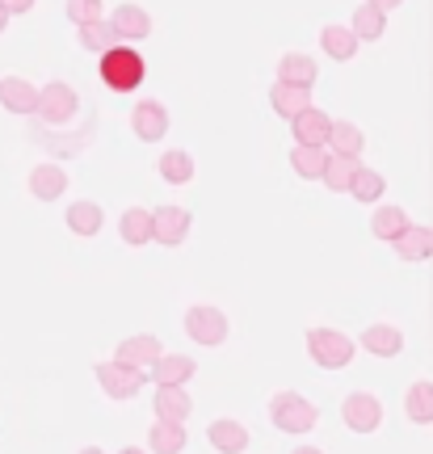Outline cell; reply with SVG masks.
Returning <instances> with one entry per match:
<instances>
[{"label":"cell","instance_id":"9","mask_svg":"<svg viewBox=\"0 0 433 454\" xmlns=\"http://www.w3.org/2000/svg\"><path fill=\"white\" fill-rule=\"evenodd\" d=\"M130 130H135L144 144H161L164 135H169V110H164L161 101H139V106L130 110Z\"/></svg>","mask_w":433,"mask_h":454},{"label":"cell","instance_id":"7","mask_svg":"<svg viewBox=\"0 0 433 454\" xmlns=\"http://www.w3.org/2000/svg\"><path fill=\"white\" fill-rule=\"evenodd\" d=\"M341 417H345V425H350L353 434H374L383 425V404L370 391H353V395H345V404H341Z\"/></svg>","mask_w":433,"mask_h":454},{"label":"cell","instance_id":"21","mask_svg":"<svg viewBox=\"0 0 433 454\" xmlns=\"http://www.w3.org/2000/svg\"><path fill=\"white\" fill-rule=\"evenodd\" d=\"M320 47H324V55L328 59H337V64H345V59H353L358 55V34L350 30V26H324L320 30Z\"/></svg>","mask_w":433,"mask_h":454},{"label":"cell","instance_id":"30","mask_svg":"<svg viewBox=\"0 0 433 454\" xmlns=\"http://www.w3.org/2000/svg\"><path fill=\"white\" fill-rule=\"evenodd\" d=\"M404 412H408L417 425H433V383H429V379H421V383H413V387H408Z\"/></svg>","mask_w":433,"mask_h":454},{"label":"cell","instance_id":"6","mask_svg":"<svg viewBox=\"0 0 433 454\" xmlns=\"http://www.w3.org/2000/svg\"><path fill=\"white\" fill-rule=\"evenodd\" d=\"M185 333H190V340L215 349V345L227 340V316L219 308H210V303H198V308L185 311Z\"/></svg>","mask_w":433,"mask_h":454},{"label":"cell","instance_id":"14","mask_svg":"<svg viewBox=\"0 0 433 454\" xmlns=\"http://www.w3.org/2000/svg\"><path fill=\"white\" fill-rule=\"evenodd\" d=\"M0 106L9 114H34L38 110V89L26 76H0Z\"/></svg>","mask_w":433,"mask_h":454},{"label":"cell","instance_id":"16","mask_svg":"<svg viewBox=\"0 0 433 454\" xmlns=\"http://www.w3.org/2000/svg\"><path fill=\"white\" fill-rule=\"evenodd\" d=\"M316 76H320V67H316V59H311V55L290 51V55H282V59H278V81H282V84L311 89V84H316Z\"/></svg>","mask_w":433,"mask_h":454},{"label":"cell","instance_id":"4","mask_svg":"<svg viewBox=\"0 0 433 454\" xmlns=\"http://www.w3.org/2000/svg\"><path fill=\"white\" fill-rule=\"evenodd\" d=\"M81 110V98H76V89L64 81H51L47 89H38V118L47 122V127H67L72 118Z\"/></svg>","mask_w":433,"mask_h":454},{"label":"cell","instance_id":"23","mask_svg":"<svg viewBox=\"0 0 433 454\" xmlns=\"http://www.w3.org/2000/svg\"><path fill=\"white\" fill-rule=\"evenodd\" d=\"M193 412V400L185 395V387H156V417L161 421H181Z\"/></svg>","mask_w":433,"mask_h":454},{"label":"cell","instance_id":"3","mask_svg":"<svg viewBox=\"0 0 433 454\" xmlns=\"http://www.w3.org/2000/svg\"><path fill=\"white\" fill-rule=\"evenodd\" d=\"M307 354H311V362L324 366V371H345L358 349H353V340L345 337V333H337V328H311V333H307Z\"/></svg>","mask_w":433,"mask_h":454},{"label":"cell","instance_id":"18","mask_svg":"<svg viewBox=\"0 0 433 454\" xmlns=\"http://www.w3.org/2000/svg\"><path fill=\"white\" fill-rule=\"evenodd\" d=\"M362 349L374 357H396L404 354V333L396 325H370L362 333Z\"/></svg>","mask_w":433,"mask_h":454},{"label":"cell","instance_id":"8","mask_svg":"<svg viewBox=\"0 0 433 454\" xmlns=\"http://www.w3.org/2000/svg\"><path fill=\"white\" fill-rule=\"evenodd\" d=\"M190 223L193 219L185 207H161V211H152V240L164 244V248H177L190 236Z\"/></svg>","mask_w":433,"mask_h":454},{"label":"cell","instance_id":"12","mask_svg":"<svg viewBox=\"0 0 433 454\" xmlns=\"http://www.w3.org/2000/svg\"><path fill=\"white\" fill-rule=\"evenodd\" d=\"M164 354L161 337H152V333H139V337H127L118 345V354L114 362H127V366H139V371H152V362Z\"/></svg>","mask_w":433,"mask_h":454},{"label":"cell","instance_id":"38","mask_svg":"<svg viewBox=\"0 0 433 454\" xmlns=\"http://www.w3.org/2000/svg\"><path fill=\"white\" fill-rule=\"evenodd\" d=\"M295 454H324V450H320V446H299Z\"/></svg>","mask_w":433,"mask_h":454},{"label":"cell","instance_id":"41","mask_svg":"<svg viewBox=\"0 0 433 454\" xmlns=\"http://www.w3.org/2000/svg\"><path fill=\"white\" fill-rule=\"evenodd\" d=\"M81 454H106V450H97V446H84V450Z\"/></svg>","mask_w":433,"mask_h":454},{"label":"cell","instance_id":"27","mask_svg":"<svg viewBox=\"0 0 433 454\" xmlns=\"http://www.w3.org/2000/svg\"><path fill=\"white\" fill-rule=\"evenodd\" d=\"M118 231H122V240H127L130 248H144V244H152V211H144V207H130V211H122Z\"/></svg>","mask_w":433,"mask_h":454},{"label":"cell","instance_id":"28","mask_svg":"<svg viewBox=\"0 0 433 454\" xmlns=\"http://www.w3.org/2000/svg\"><path fill=\"white\" fill-rule=\"evenodd\" d=\"M76 38H81V47L93 51V55H101V51H110L114 43H118V34H114L110 17H97V21H84V26H76Z\"/></svg>","mask_w":433,"mask_h":454},{"label":"cell","instance_id":"36","mask_svg":"<svg viewBox=\"0 0 433 454\" xmlns=\"http://www.w3.org/2000/svg\"><path fill=\"white\" fill-rule=\"evenodd\" d=\"M0 4H4V13L9 17H21V13H30L34 9V0H0Z\"/></svg>","mask_w":433,"mask_h":454},{"label":"cell","instance_id":"1","mask_svg":"<svg viewBox=\"0 0 433 454\" xmlns=\"http://www.w3.org/2000/svg\"><path fill=\"white\" fill-rule=\"evenodd\" d=\"M97 72H101V81L110 84L114 93H130V89H139L144 84V55L135 47H127V43H114L110 51H101V64H97Z\"/></svg>","mask_w":433,"mask_h":454},{"label":"cell","instance_id":"2","mask_svg":"<svg viewBox=\"0 0 433 454\" xmlns=\"http://www.w3.org/2000/svg\"><path fill=\"white\" fill-rule=\"evenodd\" d=\"M270 417L273 425L282 429V434H311L316 421H320V412L311 400H303L299 391H278L270 400Z\"/></svg>","mask_w":433,"mask_h":454},{"label":"cell","instance_id":"24","mask_svg":"<svg viewBox=\"0 0 433 454\" xmlns=\"http://www.w3.org/2000/svg\"><path fill=\"white\" fill-rule=\"evenodd\" d=\"M147 450L156 454H181L185 450V425L181 421H156L147 434Z\"/></svg>","mask_w":433,"mask_h":454},{"label":"cell","instance_id":"25","mask_svg":"<svg viewBox=\"0 0 433 454\" xmlns=\"http://www.w3.org/2000/svg\"><path fill=\"white\" fill-rule=\"evenodd\" d=\"M358 168H362L358 156H337V152H328V164H324L320 181L328 185V190H337V194H350V181H353Z\"/></svg>","mask_w":433,"mask_h":454},{"label":"cell","instance_id":"15","mask_svg":"<svg viewBox=\"0 0 433 454\" xmlns=\"http://www.w3.org/2000/svg\"><path fill=\"white\" fill-rule=\"evenodd\" d=\"M391 248H396V257L400 261H429L433 257V227H417V223H408L391 240Z\"/></svg>","mask_w":433,"mask_h":454},{"label":"cell","instance_id":"37","mask_svg":"<svg viewBox=\"0 0 433 454\" xmlns=\"http://www.w3.org/2000/svg\"><path fill=\"white\" fill-rule=\"evenodd\" d=\"M370 4H379V9H383V13H387V9H396L400 0H370Z\"/></svg>","mask_w":433,"mask_h":454},{"label":"cell","instance_id":"40","mask_svg":"<svg viewBox=\"0 0 433 454\" xmlns=\"http://www.w3.org/2000/svg\"><path fill=\"white\" fill-rule=\"evenodd\" d=\"M118 454H144V450H135V446H122V450H118Z\"/></svg>","mask_w":433,"mask_h":454},{"label":"cell","instance_id":"22","mask_svg":"<svg viewBox=\"0 0 433 454\" xmlns=\"http://www.w3.org/2000/svg\"><path fill=\"white\" fill-rule=\"evenodd\" d=\"M324 164H328V147H320V144H295L290 147V168H295L299 177L320 181Z\"/></svg>","mask_w":433,"mask_h":454},{"label":"cell","instance_id":"34","mask_svg":"<svg viewBox=\"0 0 433 454\" xmlns=\"http://www.w3.org/2000/svg\"><path fill=\"white\" fill-rule=\"evenodd\" d=\"M383 190H387V181L379 177L374 168H366V164H362V168L353 173V181H350V194L358 198V202H379Z\"/></svg>","mask_w":433,"mask_h":454},{"label":"cell","instance_id":"26","mask_svg":"<svg viewBox=\"0 0 433 454\" xmlns=\"http://www.w3.org/2000/svg\"><path fill=\"white\" fill-rule=\"evenodd\" d=\"M270 106L282 114V118H295L299 110H307V106H311V89H299V84H282V81H278L270 89Z\"/></svg>","mask_w":433,"mask_h":454},{"label":"cell","instance_id":"19","mask_svg":"<svg viewBox=\"0 0 433 454\" xmlns=\"http://www.w3.org/2000/svg\"><path fill=\"white\" fill-rule=\"evenodd\" d=\"M350 30L358 34V43H374V38H383V34H387V13L379 9V4H370V0H362V4L353 9Z\"/></svg>","mask_w":433,"mask_h":454},{"label":"cell","instance_id":"31","mask_svg":"<svg viewBox=\"0 0 433 454\" xmlns=\"http://www.w3.org/2000/svg\"><path fill=\"white\" fill-rule=\"evenodd\" d=\"M101 223H106V215H101L97 202H72V207H67V227H72L76 236H97Z\"/></svg>","mask_w":433,"mask_h":454},{"label":"cell","instance_id":"13","mask_svg":"<svg viewBox=\"0 0 433 454\" xmlns=\"http://www.w3.org/2000/svg\"><path fill=\"white\" fill-rule=\"evenodd\" d=\"M193 379V357L185 354H161L152 362V383L156 387H185Z\"/></svg>","mask_w":433,"mask_h":454},{"label":"cell","instance_id":"10","mask_svg":"<svg viewBox=\"0 0 433 454\" xmlns=\"http://www.w3.org/2000/svg\"><path fill=\"white\" fill-rule=\"evenodd\" d=\"M290 127H295V144H328V130H333V118H328V110H320V106H307V110H299L295 118H290Z\"/></svg>","mask_w":433,"mask_h":454},{"label":"cell","instance_id":"29","mask_svg":"<svg viewBox=\"0 0 433 454\" xmlns=\"http://www.w3.org/2000/svg\"><path fill=\"white\" fill-rule=\"evenodd\" d=\"M328 152H337V156H362V147H366V135L362 127H353V122H333L328 130Z\"/></svg>","mask_w":433,"mask_h":454},{"label":"cell","instance_id":"20","mask_svg":"<svg viewBox=\"0 0 433 454\" xmlns=\"http://www.w3.org/2000/svg\"><path fill=\"white\" fill-rule=\"evenodd\" d=\"M64 190H67V173L59 164H38L30 173V194L38 198V202H55Z\"/></svg>","mask_w":433,"mask_h":454},{"label":"cell","instance_id":"17","mask_svg":"<svg viewBox=\"0 0 433 454\" xmlns=\"http://www.w3.org/2000/svg\"><path fill=\"white\" fill-rule=\"evenodd\" d=\"M207 438H210V446H215L219 454H240V450H248V429H244L240 421H232V417H224V421H210Z\"/></svg>","mask_w":433,"mask_h":454},{"label":"cell","instance_id":"32","mask_svg":"<svg viewBox=\"0 0 433 454\" xmlns=\"http://www.w3.org/2000/svg\"><path fill=\"white\" fill-rule=\"evenodd\" d=\"M404 227H408V211H404V207H379V211L370 215V231H374L379 240H387V244L396 240Z\"/></svg>","mask_w":433,"mask_h":454},{"label":"cell","instance_id":"39","mask_svg":"<svg viewBox=\"0 0 433 454\" xmlns=\"http://www.w3.org/2000/svg\"><path fill=\"white\" fill-rule=\"evenodd\" d=\"M4 26H9V13H4V4H0V34H4Z\"/></svg>","mask_w":433,"mask_h":454},{"label":"cell","instance_id":"35","mask_svg":"<svg viewBox=\"0 0 433 454\" xmlns=\"http://www.w3.org/2000/svg\"><path fill=\"white\" fill-rule=\"evenodd\" d=\"M101 13H106V9H101V0H67V17H72L76 26H84V21H97Z\"/></svg>","mask_w":433,"mask_h":454},{"label":"cell","instance_id":"5","mask_svg":"<svg viewBox=\"0 0 433 454\" xmlns=\"http://www.w3.org/2000/svg\"><path fill=\"white\" fill-rule=\"evenodd\" d=\"M93 374H97V383H101V391H106L110 400H135L147 383L144 371H139V366H127V362H101Z\"/></svg>","mask_w":433,"mask_h":454},{"label":"cell","instance_id":"11","mask_svg":"<svg viewBox=\"0 0 433 454\" xmlns=\"http://www.w3.org/2000/svg\"><path fill=\"white\" fill-rule=\"evenodd\" d=\"M110 26H114V34H118V43H139V38L152 34V17H147V9H139V4H118L110 13Z\"/></svg>","mask_w":433,"mask_h":454},{"label":"cell","instance_id":"33","mask_svg":"<svg viewBox=\"0 0 433 454\" xmlns=\"http://www.w3.org/2000/svg\"><path fill=\"white\" fill-rule=\"evenodd\" d=\"M156 168H161V177L173 181V185H185V181H193V156H190V152H181V147L164 152Z\"/></svg>","mask_w":433,"mask_h":454}]
</instances>
